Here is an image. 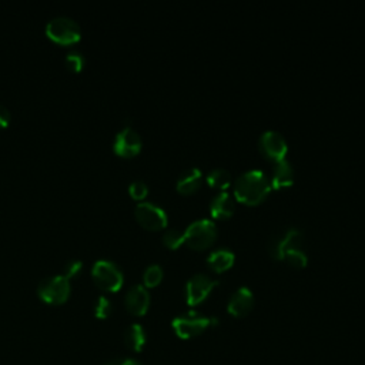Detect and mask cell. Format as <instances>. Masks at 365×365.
Masks as SVG:
<instances>
[{
  "label": "cell",
  "mask_w": 365,
  "mask_h": 365,
  "mask_svg": "<svg viewBox=\"0 0 365 365\" xmlns=\"http://www.w3.org/2000/svg\"><path fill=\"white\" fill-rule=\"evenodd\" d=\"M134 215L137 222L148 230H160L167 224L166 211L155 203L143 201L136 205Z\"/></svg>",
  "instance_id": "52a82bcc"
},
{
  "label": "cell",
  "mask_w": 365,
  "mask_h": 365,
  "mask_svg": "<svg viewBox=\"0 0 365 365\" xmlns=\"http://www.w3.org/2000/svg\"><path fill=\"white\" fill-rule=\"evenodd\" d=\"M95 314L98 318H107L111 314V302L106 297H99L95 306Z\"/></svg>",
  "instance_id": "cb8c5ba5"
},
{
  "label": "cell",
  "mask_w": 365,
  "mask_h": 365,
  "mask_svg": "<svg viewBox=\"0 0 365 365\" xmlns=\"http://www.w3.org/2000/svg\"><path fill=\"white\" fill-rule=\"evenodd\" d=\"M66 66L72 72H80L84 68V57L79 52H70L66 54Z\"/></svg>",
  "instance_id": "603a6c76"
},
{
  "label": "cell",
  "mask_w": 365,
  "mask_h": 365,
  "mask_svg": "<svg viewBox=\"0 0 365 365\" xmlns=\"http://www.w3.org/2000/svg\"><path fill=\"white\" fill-rule=\"evenodd\" d=\"M217 228L216 224L208 219L193 222L185 231V241L192 249L203 250L207 249L216 240Z\"/></svg>",
  "instance_id": "5b68a950"
},
{
  "label": "cell",
  "mask_w": 365,
  "mask_h": 365,
  "mask_svg": "<svg viewBox=\"0 0 365 365\" xmlns=\"http://www.w3.org/2000/svg\"><path fill=\"white\" fill-rule=\"evenodd\" d=\"M39 297L47 304H63L70 295V281L68 277L52 276L40 281L38 287Z\"/></svg>",
  "instance_id": "8992f818"
},
{
  "label": "cell",
  "mask_w": 365,
  "mask_h": 365,
  "mask_svg": "<svg viewBox=\"0 0 365 365\" xmlns=\"http://www.w3.org/2000/svg\"><path fill=\"white\" fill-rule=\"evenodd\" d=\"M163 242L169 249H177L181 246V242H185V233L177 228H170L164 233Z\"/></svg>",
  "instance_id": "7402d4cb"
},
{
  "label": "cell",
  "mask_w": 365,
  "mask_h": 365,
  "mask_svg": "<svg viewBox=\"0 0 365 365\" xmlns=\"http://www.w3.org/2000/svg\"><path fill=\"white\" fill-rule=\"evenodd\" d=\"M234 260H235V257L228 249H219V250H215L208 256L207 263L212 270L217 271V272H222V271L230 268L233 265Z\"/></svg>",
  "instance_id": "e0dca14e"
},
{
  "label": "cell",
  "mask_w": 365,
  "mask_h": 365,
  "mask_svg": "<svg viewBox=\"0 0 365 365\" xmlns=\"http://www.w3.org/2000/svg\"><path fill=\"white\" fill-rule=\"evenodd\" d=\"M293 180H294L293 166L286 159L274 164L272 174H271V182H270L274 189L287 187L293 185Z\"/></svg>",
  "instance_id": "5bb4252c"
},
{
  "label": "cell",
  "mask_w": 365,
  "mask_h": 365,
  "mask_svg": "<svg viewBox=\"0 0 365 365\" xmlns=\"http://www.w3.org/2000/svg\"><path fill=\"white\" fill-rule=\"evenodd\" d=\"M129 192H130V194H132L133 199L140 200V199H144V197L147 196L148 187H147V185H146L144 181L136 180V181H133L132 185L129 186Z\"/></svg>",
  "instance_id": "d4e9b609"
},
{
  "label": "cell",
  "mask_w": 365,
  "mask_h": 365,
  "mask_svg": "<svg viewBox=\"0 0 365 365\" xmlns=\"http://www.w3.org/2000/svg\"><path fill=\"white\" fill-rule=\"evenodd\" d=\"M254 306V295L250 288L240 287L230 298L227 310L233 317L247 316Z\"/></svg>",
  "instance_id": "4fadbf2b"
},
{
  "label": "cell",
  "mask_w": 365,
  "mask_h": 365,
  "mask_svg": "<svg viewBox=\"0 0 365 365\" xmlns=\"http://www.w3.org/2000/svg\"><path fill=\"white\" fill-rule=\"evenodd\" d=\"M212 324H217L216 318L204 317L197 313H187L185 316L176 317L171 323V327L178 339L190 340L200 336Z\"/></svg>",
  "instance_id": "7a4b0ae2"
},
{
  "label": "cell",
  "mask_w": 365,
  "mask_h": 365,
  "mask_svg": "<svg viewBox=\"0 0 365 365\" xmlns=\"http://www.w3.org/2000/svg\"><path fill=\"white\" fill-rule=\"evenodd\" d=\"M270 189V181L261 170H249L235 180L234 194L241 203L254 205L265 199Z\"/></svg>",
  "instance_id": "6da1fadb"
},
{
  "label": "cell",
  "mask_w": 365,
  "mask_h": 365,
  "mask_svg": "<svg viewBox=\"0 0 365 365\" xmlns=\"http://www.w3.org/2000/svg\"><path fill=\"white\" fill-rule=\"evenodd\" d=\"M163 279V270L159 264H151L144 270V286L146 287H156Z\"/></svg>",
  "instance_id": "44dd1931"
},
{
  "label": "cell",
  "mask_w": 365,
  "mask_h": 365,
  "mask_svg": "<svg viewBox=\"0 0 365 365\" xmlns=\"http://www.w3.org/2000/svg\"><path fill=\"white\" fill-rule=\"evenodd\" d=\"M201 181V170L193 167L182 171L177 178V190L182 194H190L197 190Z\"/></svg>",
  "instance_id": "2e32d148"
},
{
  "label": "cell",
  "mask_w": 365,
  "mask_h": 365,
  "mask_svg": "<svg viewBox=\"0 0 365 365\" xmlns=\"http://www.w3.org/2000/svg\"><path fill=\"white\" fill-rule=\"evenodd\" d=\"M258 147H260L261 153L272 162L277 163L286 159L287 143L279 132L270 130V132L263 133L258 140Z\"/></svg>",
  "instance_id": "30bf717a"
},
{
  "label": "cell",
  "mask_w": 365,
  "mask_h": 365,
  "mask_svg": "<svg viewBox=\"0 0 365 365\" xmlns=\"http://www.w3.org/2000/svg\"><path fill=\"white\" fill-rule=\"evenodd\" d=\"M217 284V280H212L205 274H194L186 284V300L189 306L194 307L203 302Z\"/></svg>",
  "instance_id": "9c48e42d"
},
{
  "label": "cell",
  "mask_w": 365,
  "mask_h": 365,
  "mask_svg": "<svg viewBox=\"0 0 365 365\" xmlns=\"http://www.w3.org/2000/svg\"><path fill=\"white\" fill-rule=\"evenodd\" d=\"M81 267H83V263H81L80 260H70V261H68L66 265H65L63 276L68 277V279H70V277L76 276V274L81 270Z\"/></svg>",
  "instance_id": "484cf974"
},
{
  "label": "cell",
  "mask_w": 365,
  "mask_h": 365,
  "mask_svg": "<svg viewBox=\"0 0 365 365\" xmlns=\"http://www.w3.org/2000/svg\"><path fill=\"white\" fill-rule=\"evenodd\" d=\"M10 123V111L6 106L0 104V129H5Z\"/></svg>",
  "instance_id": "4316f807"
},
{
  "label": "cell",
  "mask_w": 365,
  "mask_h": 365,
  "mask_svg": "<svg viewBox=\"0 0 365 365\" xmlns=\"http://www.w3.org/2000/svg\"><path fill=\"white\" fill-rule=\"evenodd\" d=\"M300 244H301V233L297 228L288 227L284 230H279L277 233H274L271 235V238L268 240V251L274 258L281 260L283 254L287 250L300 247Z\"/></svg>",
  "instance_id": "ba28073f"
},
{
  "label": "cell",
  "mask_w": 365,
  "mask_h": 365,
  "mask_svg": "<svg viewBox=\"0 0 365 365\" xmlns=\"http://www.w3.org/2000/svg\"><path fill=\"white\" fill-rule=\"evenodd\" d=\"M126 309L133 316H144L150 306V294L141 284H134L126 294Z\"/></svg>",
  "instance_id": "7c38bea8"
},
{
  "label": "cell",
  "mask_w": 365,
  "mask_h": 365,
  "mask_svg": "<svg viewBox=\"0 0 365 365\" xmlns=\"http://www.w3.org/2000/svg\"><path fill=\"white\" fill-rule=\"evenodd\" d=\"M113 148L118 156L132 157L137 155L141 148V137L134 129L125 127L116 134Z\"/></svg>",
  "instance_id": "8fae6325"
},
{
  "label": "cell",
  "mask_w": 365,
  "mask_h": 365,
  "mask_svg": "<svg viewBox=\"0 0 365 365\" xmlns=\"http://www.w3.org/2000/svg\"><path fill=\"white\" fill-rule=\"evenodd\" d=\"M210 212L216 219H227L234 212V200L228 193H219L210 203Z\"/></svg>",
  "instance_id": "9a60e30c"
},
{
  "label": "cell",
  "mask_w": 365,
  "mask_h": 365,
  "mask_svg": "<svg viewBox=\"0 0 365 365\" xmlns=\"http://www.w3.org/2000/svg\"><path fill=\"white\" fill-rule=\"evenodd\" d=\"M46 35L56 43L73 45L80 40L81 30L76 20L69 16L53 17L46 26Z\"/></svg>",
  "instance_id": "3957f363"
},
{
  "label": "cell",
  "mask_w": 365,
  "mask_h": 365,
  "mask_svg": "<svg viewBox=\"0 0 365 365\" xmlns=\"http://www.w3.org/2000/svg\"><path fill=\"white\" fill-rule=\"evenodd\" d=\"M91 277L106 291H117L123 286V272L110 260H98L91 267Z\"/></svg>",
  "instance_id": "277c9868"
},
{
  "label": "cell",
  "mask_w": 365,
  "mask_h": 365,
  "mask_svg": "<svg viewBox=\"0 0 365 365\" xmlns=\"http://www.w3.org/2000/svg\"><path fill=\"white\" fill-rule=\"evenodd\" d=\"M126 345L136 352H140L146 344V332L140 324H132L125 332Z\"/></svg>",
  "instance_id": "ac0fdd59"
},
{
  "label": "cell",
  "mask_w": 365,
  "mask_h": 365,
  "mask_svg": "<svg viewBox=\"0 0 365 365\" xmlns=\"http://www.w3.org/2000/svg\"><path fill=\"white\" fill-rule=\"evenodd\" d=\"M118 365H141V364H139V362H136V361H133V359H126V361H123V362H120Z\"/></svg>",
  "instance_id": "83f0119b"
},
{
  "label": "cell",
  "mask_w": 365,
  "mask_h": 365,
  "mask_svg": "<svg viewBox=\"0 0 365 365\" xmlns=\"http://www.w3.org/2000/svg\"><path fill=\"white\" fill-rule=\"evenodd\" d=\"M231 174L224 169H215L211 170L207 176V182L211 187L216 189H226L230 186Z\"/></svg>",
  "instance_id": "d6986e66"
},
{
  "label": "cell",
  "mask_w": 365,
  "mask_h": 365,
  "mask_svg": "<svg viewBox=\"0 0 365 365\" xmlns=\"http://www.w3.org/2000/svg\"><path fill=\"white\" fill-rule=\"evenodd\" d=\"M281 260H284L288 265L294 267V268H302L304 265L307 264V256L304 251H301L300 247H295V249H290L287 250Z\"/></svg>",
  "instance_id": "ffe728a7"
}]
</instances>
